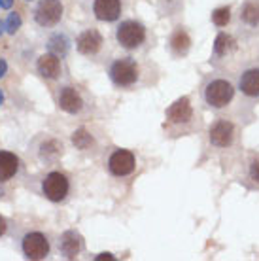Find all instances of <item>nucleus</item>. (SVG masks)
<instances>
[{
    "mask_svg": "<svg viewBox=\"0 0 259 261\" xmlns=\"http://www.w3.org/2000/svg\"><path fill=\"white\" fill-rule=\"evenodd\" d=\"M235 89H237V87H235L229 80L214 78L204 85L202 97H204V102H206L210 108L221 110V108H227V106L231 105V100L235 98Z\"/></svg>",
    "mask_w": 259,
    "mask_h": 261,
    "instance_id": "f257e3e1",
    "label": "nucleus"
},
{
    "mask_svg": "<svg viewBox=\"0 0 259 261\" xmlns=\"http://www.w3.org/2000/svg\"><path fill=\"white\" fill-rule=\"evenodd\" d=\"M116 40L123 49H138L146 42V27L138 21H123L116 29Z\"/></svg>",
    "mask_w": 259,
    "mask_h": 261,
    "instance_id": "f03ea898",
    "label": "nucleus"
},
{
    "mask_svg": "<svg viewBox=\"0 0 259 261\" xmlns=\"http://www.w3.org/2000/svg\"><path fill=\"white\" fill-rule=\"evenodd\" d=\"M108 76H110L112 84L117 85V87H131V85H135L138 82L140 72H138L136 61L123 57V59H116L112 63Z\"/></svg>",
    "mask_w": 259,
    "mask_h": 261,
    "instance_id": "7ed1b4c3",
    "label": "nucleus"
},
{
    "mask_svg": "<svg viewBox=\"0 0 259 261\" xmlns=\"http://www.w3.org/2000/svg\"><path fill=\"white\" fill-rule=\"evenodd\" d=\"M70 191V184L68 178L61 172H49L42 182V193L45 195V199H49L51 202H61L65 201L66 195Z\"/></svg>",
    "mask_w": 259,
    "mask_h": 261,
    "instance_id": "20e7f679",
    "label": "nucleus"
},
{
    "mask_svg": "<svg viewBox=\"0 0 259 261\" xmlns=\"http://www.w3.org/2000/svg\"><path fill=\"white\" fill-rule=\"evenodd\" d=\"M21 250L25 254L27 259H45L49 255V241L47 237L34 231V233H27L21 242Z\"/></svg>",
    "mask_w": 259,
    "mask_h": 261,
    "instance_id": "39448f33",
    "label": "nucleus"
},
{
    "mask_svg": "<svg viewBox=\"0 0 259 261\" xmlns=\"http://www.w3.org/2000/svg\"><path fill=\"white\" fill-rule=\"evenodd\" d=\"M63 17V4L61 0H42L34 10V19L40 27L57 25Z\"/></svg>",
    "mask_w": 259,
    "mask_h": 261,
    "instance_id": "423d86ee",
    "label": "nucleus"
},
{
    "mask_svg": "<svg viewBox=\"0 0 259 261\" xmlns=\"http://www.w3.org/2000/svg\"><path fill=\"white\" fill-rule=\"evenodd\" d=\"M136 167V157L129 150H116L108 159V170L114 176L123 178L129 176Z\"/></svg>",
    "mask_w": 259,
    "mask_h": 261,
    "instance_id": "0eeeda50",
    "label": "nucleus"
},
{
    "mask_svg": "<svg viewBox=\"0 0 259 261\" xmlns=\"http://www.w3.org/2000/svg\"><path fill=\"white\" fill-rule=\"evenodd\" d=\"M208 138L216 148H229L235 142V125L227 119H218L208 130Z\"/></svg>",
    "mask_w": 259,
    "mask_h": 261,
    "instance_id": "6e6552de",
    "label": "nucleus"
},
{
    "mask_svg": "<svg viewBox=\"0 0 259 261\" xmlns=\"http://www.w3.org/2000/svg\"><path fill=\"white\" fill-rule=\"evenodd\" d=\"M237 89L246 98H259V65L248 66L240 72Z\"/></svg>",
    "mask_w": 259,
    "mask_h": 261,
    "instance_id": "1a4fd4ad",
    "label": "nucleus"
},
{
    "mask_svg": "<svg viewBox=\"0 0 259 261\" xmlns=\"http://www.w3.org/2000/svg\"><path fill=\"white\" fill-rule=\"evenodd\" d=\"M121 0H95L93 2V13L98 21L114 23L121 17Z\"/></svg>",
    "mask_w": 259,
    "mask_h": 261,
    "instance_id": "9d476101",
    "label": "nucleus"
},
{
    "mask_svg": "<svg viewBox=\"0 0 259 261\" xmlns=\"http://www.w3.org/2000/svg\"><path fill=\"white\" fill-rule=\"evenodd\" d=\"M191 116H193V108L189 105L188 97L178 98L174 105L167 110V119H169L170 123H188Z\"/></svg>",
    "mask_w": 259,
    "mask_h": 261,
    "instance_id": "9b49d317",
    "label": "nucleus"
},
{
    "mask_svg": "<svg viewBox=\"0 0 259 261\" xmlns=\"http://www.w3.org/2000/svg\"><path fill=\"white\" fill-rule=\"evenodd\" d=\"M59 106L68 114H78L84 108V100L74 87H63L59 93Z\"/></svg>",
    "mask_w": 259,
    "mask_h": 261,
    "instance_id": "f8f14e48",
    "label": "nucleus"
},
{
    "mask_svg": "<svg viewBox=\"0 0 259 261\" xmlns=\"http://www.w3.org/2000/svg\"><path fill=\"white\" fill-rule=\"evenodd\" d=\"M102 47V36L98 31L95 29H89L85 33L80 34L78 38V51L82 55H95Z\"/></svg>",
    "mask_w": 259,
    "mask_h": 261,
    "instance_id": "ddd939ff",
    "label": "nucleus"
},
{
    "mask_svg": "<svg viewBox=\"0 0 259 261\" xmlns=\"http://www.w3.org/2000/svg\"><path fill=\"white\" fill-rule=\"evenodd\" d=\"M19 170V157L12 151L0 150V182H8Z\"/></svg>",
    "mask_w": 259,
    "mask_h": 261,
    "instance_id": "4468645a",
    "label": "nucleus"
},
{
    "mask_svg": "<svg viewBox=\"0 0 259 261\" xmlns=\"http://www.w3.org/2000/svg\"><path fill=\"white\" fill-rule=\"evenodd\" d=\"M38 72L47 80H55L61 74V63L59 57L53 53H45L38 59Z\"/></svg>",
    "mask_w": 259,
    "mask_h": 261,
    "instance_id": "2eb2a0df",
    "label": "nucleus"
},
{
    "mask_svg": "<svg viewBox=\"0 0 259 261\" xmlns=\"http://www.w3.org/2000/svg\"><path fill=\"white\" fill-rule=\"evenodd\" d=\"M240 21L242 25L255 29L259 27V0H246L240 8Z\"/></svg>",
    "mask_w": 259,
    "mask_h": 261,
    "instance_id": "dca6fc26",
    "label": "nucleus"
},
{
    "mask_svg": "<svg viewBox=\"0 0 259 261\" xmlns=\"http://www.w3.org/2000/svg\"><path fill=\"white\" fill-rule=\"evenodd\" d=\"M80 250H82L80 237L74 231H66L63 239H61V252H63V255H65L66 259H74L80 254Z\"/></svg>",
    "mask_w": 259,
    "mask_h": 261,
    "instance_id": "f3484780",
    "label": "nucleus"
},
{
    "mask_svg": "<svg viewBox=\"0 0 259 261\" xmlns=\"http://www.w3.org/2000/svg\"><path fill=\"white\" fill-rule=\"evenodd\" d=\"M189 46H191V40H189L188 33L178 29V31L172 34V38H170V47H172L174 55H186V53L189 51Z\"/></svg>",
    "mask_w": 259,
    "mask_h": 261,
    "instance_id": "a211bd4d",
    "label": "nucleus"
},
{
    "mask_svg": "<svg viewBox=\"0 0 259 261\" xmlns=\"http://www.w3.org/2000/svg\"><path fill=\"white\" fill-rule=\"evenodd\" d=\"M233 49H235V40L225 33L218 34V38H216V42H214V53L216 55L225 57V55H229Z\"/></svg>",
    "mask_w": 259,
    "mask_h": 261,
    "instance_id": "6ab92c4d",
    "label": "nucleus"
},
{
    "mask_svg": "<svg viewBox=\"0 0 259 261\" xmlns=\"http://www.w3.org/2000/svg\"><path fill=\"white\" fill-rule=\"evenodd\" d=\"M47 47H49V53L57 55V57H63V55H66V51H68V40H66L63 34H55V36L49 40Z\"/></svg>",
    "mask_w": 259,
    "mask_h": 261,
    "instance_id": "aec40b11",
    "label": "nucleus"
},
{
    "mask_svg": "<svg viewBox=\"0 0 259 261\" xmlns=\"http://www.w3.org/2000/svg\"><path fill=\"white\" fill-rule=\"evenodd\" d=\"M72 142H74L76 148L85 150V148H89L91 144H93V138H91V135L85 129H78L74 135H72Z\"/></svg>",
    "mask_w": 259,
    "mask_h": 261,
    "instance_id": "412c9836",
    "label": "nucleus"
},
{
    "mask_svg": "<svg viewBox=\"0 0 259 261\" xmlns=\"http://www.w3.org/2000/svg\"><path fill=\"white\" fill-rule=\"evenodd\" d=\"M231 21V8H218L214 13H212V23L218 27H225L227 23Z\"/></svg>",
    "mask_w": 259,
    "mask_h": 261,
    "instance_id": "4be33fe9",
    "label": "nucleus"
},
{
    "mask_svg": "<svg viewBox=\"0 0 259 261\" xmlns=\"http://www.w3.org/2000/svg\"><path fill=\"white\" fill-rule=\"evenodd\" d=\"M21 27V15L17 12H12L8 15V21H6V31L10 34H15L17 33V29Z\"/></svg>",
    "mask_w": 259,
    "mask_h": 261,
    "instance_id": "5701e85b",
    "label": "nucleus"
},
{
    "mask_svg": "<svg viewBox=\"0 0 259 261\" xmlns=\"http://www.w3.org/2000/svg\"><path fill=\"white\" fill-rule=\"evenodd\" d=\"M250 178H252L253 182L259 184V159H253L252 163H250Z\"/></svg>",
    "mask_w": 259,
    "mask_h": 261,
    "instance_id": "b1692460",
    "label": "nucleus"
},
{
    "mask_svg": "<svg viewBox=\"0 0 259 261\" xmlns=\"http://www.w3.org/2000/svg\"><path fill=\"white\" fill-rule=\"evenodd\" d=\"M13 6V0H0V8L2 10H10Z\"/></svg>",
    "mask_w": 259,
    "mask_h": 261,
    "instance_id": "393cba45",
    "label": "nucleus"
},
{
    "mask_svg": "<svg viewBox=\"0 0 259 261\" xmlns=\"http://www.w3.org/2000/svg\"><path fill=\"white\" fill-rule=\"evenodd\" d=\"M6 70H8V65H6V61L4 59H0V78L6 74Z\"/></svg>",
    "mask_w": 259,
    "mask_h": 261,
    "instance_id": "a878e982",
    "label": "nucleus"
},
{
    "mask_svg": "<svg viewBox=\"0 0 259 261\" xmlns=\"http://www.w3.org/2000/svg\"><path fill=\"white\" fill-rule=\"evenodd\" d=\"M6 220H4V218H2V216H0V237L4 235V233H6Z\"/></svg>",
    "mask_w": 259,
    "mask_h": 261,
    "instance_id": "bb28decb",
    "label": "nucleus"
},
{
    "mask_svg": "<svg viewBox=\"0 0 259 261\" xmlns=\"http://www.w3.org/2000/svg\"><path fill=\"white\" fill-rule=\"evenodd\" d=\"M97 259H114V255H110V254H100L97 257Z\"/></svg>",
    "mask_w": 259,
    "mask_h": 261,
    "instance_id": "cd10ccee",
    "label": "nucleus"
},
{
    "mask_svg": "<svg viewBox=\"0 0 259 261\" xmlns=\"http://www.w3.org/2000/svg\"><path fill=\"white\" fill-rule=\"evenodd\" d=\"M4 33V23H2V21H0V34Z\"/></svg>",
    "mask_w": 259,
    "mask_h": 261,
    "instance_id": "c85d7f7f",
    "label": "nucleus"
},
{
    "mask_svg": "<svg viewBox=\"0 0 259 261\" xmlns=\"http://www.w3.org/2000/svg\"><path fill=\"white\" fill-rule=\"evenodd\" d=\"M2 102H4V93L0 91V105H2Z\"/></svg>",
    "mask_w": 259,
    "mask_h": 261,
    "instance_id": "c756f323",
    "label": "nucleus"
}]
</instances>
